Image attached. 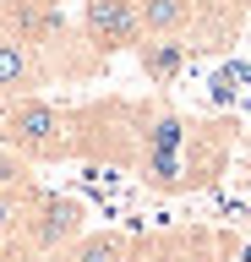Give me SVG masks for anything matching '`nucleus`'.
Masks as SVG:
<instances>
[{"mask_svg":"<svg viewBox=\"0 0 251 262\" xmlns=\"http://www.w3.org/2000/svg\"><path fill=\"white\" fill-rule=\"evenodd\" d=\"M186 60H191V44L186 38H142L136 44V66H142V77L153 88H175Z\"/></svg>","mask_w":251,"mask_h":262,"instance_id":"7","label":"nucleus"},{"mask_svg":"<svg viewBox=\"0 0 251 262\" xmlns=\"http://www.w3.org/2000/svg\"><path fill=\"white\" fill-rule=\"evenodd\" d=\"M82 229H87V208L77 202V196H60V191H28V196H22L17 235H22L28 251L55 257V251H66Z\"/></svg>","mask_w":251,"mask_h":262,"instance_id":"3","label":"nucleus"},{"mask_svg":"<svg viewBox=\"0 0 251 262\" xmlns=\"http://www.w3.org/2000/svg\"><path fill=\"white\" fill-rule=\"evenodd\" d=\"M87 115L50 104L38 93L0 98V147L22 153L28 164H60V159H82L87 153Z\"/></svg>","mask_w":251,"mask_h":262,"instance_id":"2","label":"nucleus"},{"mask_svg":"<svg viewBox=\"0 0 251 262\" xmlns=\"http://www.w3.org/2000/svg\"><path fill=\"white\" fill-rule=\"evenodd\" d=\"M11 246H17V224L0 219V262H11Z\"/></svg>","mask_w":251,"mask_h":262,"instance_id":"10","label":"nucleus"},{"mask_svg":"<svg viewBox=\"0 0 251 262\" xmlns=\"http://www.w3.org/2000/svg\"><path fill=\"white\" fill-rule=\"evenodd\" d=\"M82 38L93 55H120L142 44V6L136 0H82Z\"/></svg>","mask_w":251,"mask_h":262,"instance_id":"4","label":"nucleus"},{"mask_svg":"<svg viewBox=\"0 0 251 262\" xmlns=\"http://www.w3.org/2000/svg\"><path fill=\"white\" fill-rule=\"evenodd\" d=\"M142 6V38H186L197 28L202 0H136Z\"/></svg>","mask_w":251,"mask_h":262,"instance_id":"8","label":"nucleus"},{"mask_svg":"<svg viewBox=\"0 0 251 262\" xmlns=\"http://www.w3.org/2000/svg\"><path fill=\"white\" fill-rule=\"evenodd\" d=\"M131 137H136V175L153 191L213 186L230 159V126H197L175 110H148Z\"/></svg>","mask_w":251,"mask_h":262,"instance_id":"1","label":"nucleus"},{"mask_svg":"<svg viewBox=\"0 0 251 262\" xmlns=\"http://www.w3.org/2000/svg\"><path fill=\"white\" fill-rule=\"evenodd\" d=\"M44 262H77V257H71V251H55V257H44Z\"/></svg>","mask_w":251,"mask_h":262,"instance_id":"11","label":"nucleus"},{"mask_svg":"<svg viewBox=\"0 0 251 262\" xmlns=\"http://www.w3.org/2000/svg\"><path fill=\"white\" fill-rule=\"evenodd\" d=\"M246 38H251V28H246Z\"/></svg>","mask_w":251,"mask_h":262,"instance_id":"12","label":"nucleus"},{"mask_svg":"<svg viewBox=\"0 0 251 262\" xmlns=\"http://www.w3.org/2000/svg\"><path fill=\"white\" fill-rule=\"evenodd\" d=\"M55 77L50 55L33 44V38H22L0 22V98H17V93H38L44 82Z\"/></svg>","mask_w":251,"mask_h":262,"instance_id":"5","label":"nucleus"},{"mask_svg":"<svg viewBox=\"0 0 251 262\" xmlns=\"http://www.w3.org/2000/svg\"><path fill=\"white\" fill-rule=\"evenodd\" d=\"M77 262H126V251H131V241L120 235V229H93V235H77V241L66 246Z\"/></svg>","mask_w":251,"mask_h":262,"instance_id":"9","label":"nucleus"},{"mask_svg":"<svg viewBox=\"0 0 251 262\" xmlns=\"http://www.w3.org/2000/svg\"><path fill=\"white\" fill-rule=\"evenodd\" d=\"M246 28H251V0H202L191 33L208 49H230L235 38H246Z\"/></svg>","mask_w":251,"mask_h":262,"instance_id":"6","label":"nucleus"}]
</instances>
